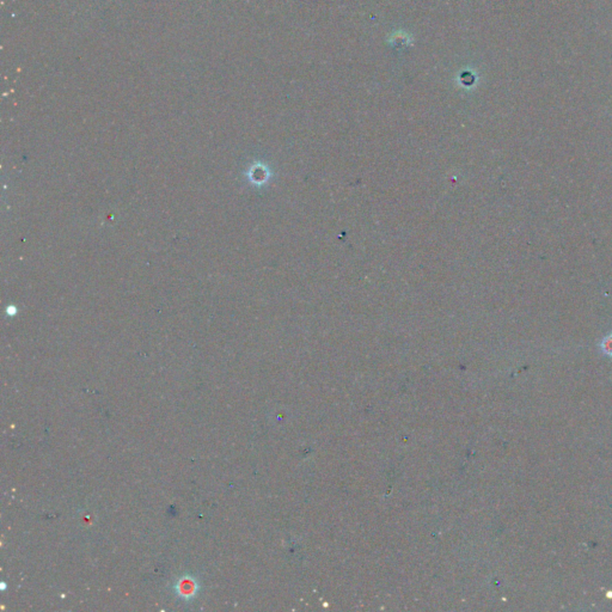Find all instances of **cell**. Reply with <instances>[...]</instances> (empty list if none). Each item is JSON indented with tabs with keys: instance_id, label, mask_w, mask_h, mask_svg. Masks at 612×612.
Returning a JSON list of instances; mask_svg holds the SVG:
<instances>
[{
	"instance_id": "1",
	"label": "cell",
	"mask_w": 612,
	"mask_h": 612,
	"mask_svg": "<svg viewBox=\"0 0 612 612\" xmlns=\"http://www.w3.org/2000/svg\"><path fill=\"white\" fill-rule=\"evenodd\" d=\"M198 582L193 578H181L180 582H177L176 591L177 594L183 599H191L196 596L198 592Z\"/></svg>"
},
{
	"instance_id": "2",
	"label": "cell",
	"mask_w": 612,
	"mask_h": 612,
	"mask_svg": "<svg viewBox=\"0 0 612 612\" xmlns=\"http://www.w3.org/2000/svg\"><path fill=\"white\" fill-rule=\"evenodd\" d=\"M603 349H604V352L606 354L612 356V337L605 339L604 344H603Z\"/></svg>"
}]
</instances>
